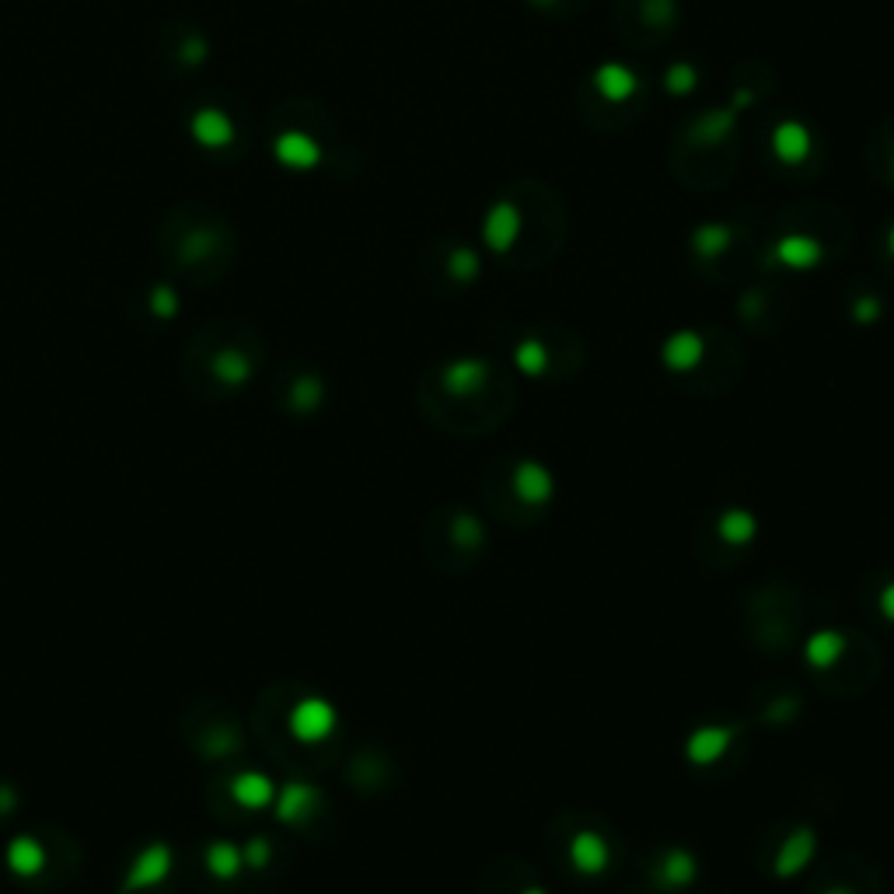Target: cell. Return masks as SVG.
Wrapping results in <instances>:
<instances>
[{
	"label": "cell",
	"instance_id": "cell-17",
	"mask_svg": "<svg viewBox=\"0 0 894 894\" xmlns=\"http://www.w3.org/2000/svg\"><path fill=\"white\" fill-rule=\"evenodd\" d=\"M535 4H538V7H552V4H556V0H535Z\"/></svg>",
	"mask_w": 894,
	"mask_h": 894
},
{
	"label": "cell",
	"instance_id": "cell-18",
	"mask_svg": "<svg viewBox=\"0 0 894 894\" xmlns=\"http://www.w3.org/2000/svg\"><path fill=\"white\" fill-rule=\"evenodd\" d=\"M891 179H894V161H891Z\"/></svg>",
	"mask_w": 894,
	"mask_h": 894
},
{
	"label": "cell",
	"instance_id": "cell-4",
	"mask_svg": "<svg viewBox=\"0 0 894 894\" xmlns=\"http://www.w3.org/2000/svg\"><path fill=\"white\" fill-rule=\"evenodd\" d=\"M772 259L786 269H811L825 259V248H821V241L811 238V234L793 231V234H783V238L772 245Z\"/></svg>",
	"mask_w": 894,
	"mask_h": 894
},
{
	"label": "cell",
	"instance_id": "cell-11",
	"mask_svg": "<svg viewBox=\"0 0 894 894\" xmlns=\"http://www.w3.org/2000/svg\"><path fill=\"white\" fill-rule=\"evenodd\" d=\"M695 84H699V70L692 67V63H671L668 74H664V88H668V95L674 98H685L695 91Z\"/></svg>",
	"mask_w": 894,
	"mask_h": 894
},
{
	"label": "cell",
	"instance_id": "cell-5",
	"mask_svg": "<svg viewBox=\"0 0 894 894\" xmlns=\"http://www.w3.org/2000/svg\"><path fill=\"white\" fill-rule=\"evenodd\" d=\"M276 158H280L287 168H294V172H311V168L322 161V147H318V140L308 137V133L290 130V133H283V137H276Z\"/></svg>",
	"mask_w": 894,
	"mask_h": 894
},
{
	"label": "cell",
	"instance_id": "cell-9",
	"mask_svg": "<svg viewBox=\"0 0 894 894\" xmlns=\"http://www.w3.org/2000/svg\"><path fill=\"white\" fill-rule=\"evenodd\" d=\"M479 269H482V259L475 248H454V252L447 255V273H451V280L472 283L475 276H479Z\"/></svg>",
	"mask_w": 894,
	"mask_h": 894
},
{
	"label": "cell",
	"instance_id": "cell-13",
	"mask_svg": "<svg viewBox=\"0 0 894 894\" xmlns=\"http://www.w3.org/2000/svg\"><path fill=\"white\" fill-rule=\"evenodd\" d=\"M678 14V4L674 0H643V18L650 25H668V21Z\"/></svg>",
	"mask_w": 894,
	"mask_h": 894
},
{
	"label": "cell",
	"instance_id": "cell-12",
	"mask_svg": "<svg viewBox=\"0 0 894 894\" xmlns=\"http://www.w3.org/2000/svg\"><path fill=\"white\" fill-rule=\"evenodd\" d=\"M514 360H517V364H521L528 374H538V371H542V367H545V360H549V353H545V346H542V343H535V339H528V343H521V346H517Z\"/></svg>",
	"mask_w": 894,
	"mask_h": 894
},
{
	"label": "cell",
	"instance_id": "cell-15",
	"mask_svg": "<svg viewBox=\"0 0 894 894\" xmlns=\"http://www.w3.org/2000/svg\"><path fill=\"white\" fill-rule=\"evenodd\" d=\"M751 105H755V91L751 88H737L734 95H730V109L734 112H748Z\"/></svg>",
	"mask_w": 894,
	"mask_h": 894
},
{
	"label": "cell",
	"instance_id": "cell-8",
	"mask_svg": "<svg viewBox=\"0 0 894 894\" xmlns=\"http://www.w3.org/2000/svg\"><path fill=\"white\" fill-rule=\"evenodd\" d=\"M702 360V339L695 332H678L664 343V364L674 371H688Z\"/></svg>",
	"mask_w": 894,
	"mask_h": 894
},
{
	"label": "cell",
	"instance_id": "cell-3",
	"mask_svg": "<svg viewBox=\"0 0 894 894\" xmlns=\"http://www.w3.org/2000/svg\"><path fill=\"white\" fill-rule=\"evenodd\" d=\"M591 84H594V91H598V95L605 98V102H612V105L629 102V98L640 91V77H636V70L626 67V63H619V60L598 63L594 74H591Z\"/></svg>",
	"mask_w": 894,
	"mask_h": 894
},
{
	"label": "cell",
	"instance_id": "cell-6",
	"mask_svg": "<svg viewBox=\"0 0 894 894\" xmlns=\"http://www.w3.org/2000/svg\"><path fill=\"white\" fill-rule=\"evenodd\" d=\"M737 116H741V112H734L727 105V109H716V112H706V116H699L692 123V140L699 147H709V144H723V140L730 137V133H734V126H737Z\"/></svg>",
	"mask_w": 894,
	"mask_h": 894
},
{
	"label": "cell",
	"instance_id": "cell-1",
	"mask_svg": "<svg viewBox=\"0 0 894 894\" xmlns=\"http://www.w3.org/2000/svg\"><path fill=\"white\" fill-rule=\"evenodd\" d=\"M524 231V214L514 200H500L482 217V245L493 255H507Z\"/></svg>",
	"mask_w": 894,
	"mask_h": 894
},
{
	"label": "cell",
	"instance_id": "cell-16",
	"mask_svg": "<svg viewBox=\"0 0 894 894\" xmlns=\"http://www.w3.org/2000/svg\"><path fill=\"white\" fill-rule=\"evenodd\" d=\"M888 252L894 255V224L888 227Z\"/></svg>",
	"mask_w": 894,
	"mask_h": 894
},
{
	"label": "cell",
	"instance_id": "cell-14",
	"mask_svg": "<svg viewBox=\"0 0 894 894\" xmlns=\"http://www.w3.org/2000/svg\"><path fill=\"white\" fill-rule=\"evenodd\" d=\"M877 315H881V301H877V297H860V301L853 304L856 322H874Z\"/></svg>",
	"mask_w": 894,
	"mask_h": 894
},
{
	"label": "cell",
	"instance_id": "cell-10",
	"mask_svg": "<svg viewBox=\"0 0 894 894\" xmlns=\"http://www.w3.org/2000/svg\"><path fill=\"white\" fill-rule=\"evenodd\" d=\"M482 378H486V367H482L479 360H458V364H451L444 374V381L454 388V392H468V388H475Z\"/></svg>",
	"mask_w": 894,
	"mask_h": 894
},
{
	"label": "cell",
	"instance_id": "cell-7",
	"mask_svg": "<svg viewBox=\"0 0 894 894\" xmlns=\"http://www.w3.org/2000/svg\"><path fill=\"white\" fill-rule=\"evenodd\" d=\"M730 241H734V227L723 221H706L692 231V248L702 259H720L730 248Z\"/></svg>",
	"mask_w": 894,
	"mask_h": 894
},
{
	"label": "cell",
	"instance_id": "cell-2",
	"mask_svg": "<svg viewBox=\"0 0 894 894\" xmlns=\"http://www.w3.org/2000/svg\"><path fill=\"white\" fill-rule=\"evenodd\" d=\"M769 147H772V154H776L779 165L797 168L814 154V133H811V126L800 123V119H779V123L772 126Z\"/></svg>",
	"mask_w": 894,
	"mask_h": 894
}]
</instances>
